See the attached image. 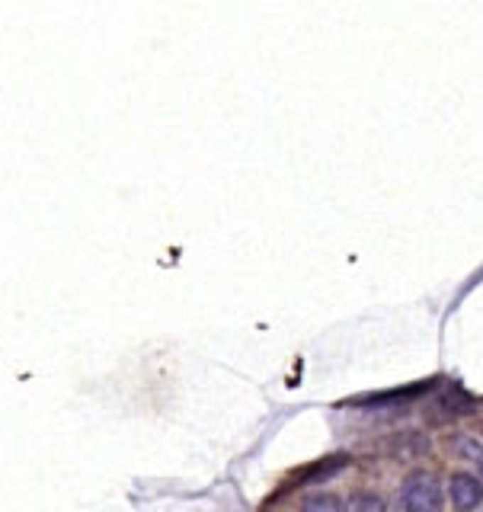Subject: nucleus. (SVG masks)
<instances>
[{"mask_svg": "<svg viewBox=\"0 0 483 512\" xmlns=\"http://www.w3.org/2000/svg\"><path fill=\"white\" fill-rule=\"evenodd\" d=\"M400 503H403L406 512H438V506H442V486H438V480L429 471H413L403 480Z\"/></svg>", "mask_w": 483, "mask_h": 512, "instance_id": "nucleus-1", "label": "nucleus"}, {"mask_svg": "<svg viewBox=\"0 0 483 512\" xmlns=\"http://www.w3.org/2000/svg\"><path fill=\"white\" fill-rule=\"evenodd\" d=\"M480 474H483V464H480Z\"/></svg>", "mask_w": 483, "mask_h": 512, "instance_id": "nucleus-6", "label": "nucleus"}, {"mask_svg": "<svg viewBox=\"0 0 483 512\" xmlns=\"http://www.w3.org/2000/svg\"><path fill=\"white\" fill-rule=\"evenodd\" d=\"M448 499H451V506H455L457 512H474L477 506L483 503V484H480V477H474V474H467V471L451 474V480H448Z\"/></svg>", "mask_w": 483, "mask_h": 512, "instance_id": "nucleus-2", "label": "nucleus"}, {"mask_svg": "<svg viewBox=\"0 0 483 512\" xmlns=\"http://www.w3.org/2000/svg\"><path fill=\"white\" fill-rule=\"evenodd\" d=\"M455 452L464 454V458H477V461H480L483 458V442L474 439V435H457V439H455Z\"/></svg>", "mask_w": 483, "mask_h": 512, "instance_id": "nucleus-4", "label": "nucleus"}, {"mask_svg": "<svg viewBox=\"0 0 483 512\" xmlns=\"http://www.w3.org/2000/svg\"><path fill=\"white\" fill-rule=\"evenodd\" d=\"M301 512H346V506L336 493H314V496L304 499Z\"/></svg>", "mask_w": 483, "mask_h": 512, "instance_id": "nucleus-3", "label": "nucleus"}, {"mask_svg": "<svg viewBox=\"0 0 483 512\" xmlns=\"http://www.w3.org/2000/svg\"><path fill=\"white\" fill-rule=\"evenodd\" d=\"M355 512H384V499L374 496V493H362L355 499Z\"/></svg>", "mask_w": 483, "mask_h": 512, "instance_id": "nucleus-5", "label": "nucleus"}]
</instances>
